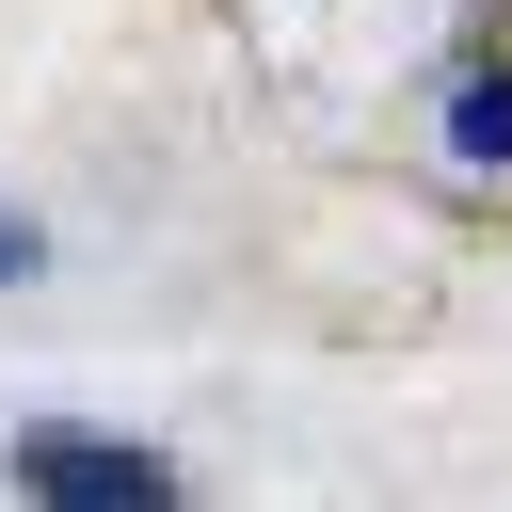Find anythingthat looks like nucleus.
<instances>
[{
	"mask_svg": "<svg viewBox=\"0 0 512 512\" xmlns=\"http://www.w3.org/2000/svg\"><path fill=\"white\" fill-rule=\"evenodd\" d=\"M16 496H64V512H144L176 496L160 448H112V432H16Z\"/></svg>",
	"mask_w": 512,
	"mask_h": 512,
	"instance_id": "obj_1",
	"label": "nucleus"
},
{
	"mask_svg": "<svg viewBox=\"0 0 512 512\" xmlns=\"http://www.w3.org/2000/svg\"><path fill=\"white\" fill-rule=\"evenodd\" d=\"M432 144H448L464 176H512V64H496V48H480L448 96H432Z\"/></svg>",
	"mask_w": 512,
	"mask_h": 512,
	"instance_id": "obj_2",
	"label": "nucleus"
},
{
	"mask_svg": "<svg viewBox=\"0 0 512 512\" xmlns=\"http://www.w3.org/2000/svg\"><path fill=\"white\" fill-rule=\"evenodd\" d=\"M0 272H32V224H16V208H0Z\"/></svg>",
	"mask_w": 512,
	"mask_h": 512,
	"instance_id": "obj_3",
	"label": "nucleus"
}]
</instances>
